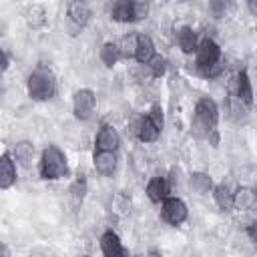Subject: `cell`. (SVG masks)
Masks as SVG:
<instances>
[{"instance_id":"6da1fadb","label":"cell","mask_w":257,"mask_h":257,"mask_svg":"<svg viewBox=\"0 0 257 257\" xmlns=\"http://www.w3.org/2000/svg\"><path fill=\"white\" fill-rule=\"evenodd\" d=\"M219 120L221 108L215 98L199 96L193 106L191 116V137L197 141H209V145H219Z\"/></svg>"},{"instance_id":"7a4b0ae2","label":"cell","mask_w":257,"mask_h":257,"mask_svg":"<svg viewBox=\"0 0 257 257\" xmlns=\"http://www.w3.org/2000/svg\"><path fill=\"white\" fill-rule=\"evenodd\" d=\"M131 135L143 143V145H153L161 139L165 131V108L161 102H153L143 114H139L131 124Z\"/></svg>"},{"instance_id":"3957f363","label":"cell","mask_w":257,"mask_h":257,"mask_svg":"<svg viewBox=\"0 0 257 257\" xmlns=\"http://www.w3.org/2000/svg\"><path fill=\"white\" fill-rule=\"evenodd\" d=\"M36 163H38V177L42 181H50V183L62 181V179H68L70 173H72L70 165H68L66 153L58 145H54V143L46 145L40 151Z\"/></svg>"},{"instance_id":"277c9868","label":"cell","mask_w":257,"mask_h":257,"mask_svg":"<svg viewBox=\"0 0 257 257\" xmlns=\"http://www.w3.org/2000/svg\"><path fill=\"white\" fill-rule=\"evenodd\" d=\"M58 92V80L50 66L38 64L26 76V94L34 102H48Z\"/></svg>"},{"instance_id":"5b68a950","label":"cell","mask_w":257,"mask_h":257,"mask_svg":"<svg viewBox=\"0 0 257 257\" xmlns=\"http://www.w3.org/2000/svg\"><path fill=\"white\" fill-rule=\"evenodd\" d=\"M193 58H195V70L205 78H215L223 70V66H221V60H223L221 44L211 36L201 38Z\"/></svg>"},{"instance_id":"8992f818","label":"cell","mask_w":257,"mask_h":257,"mask_svg":"<svg viewBox=\"0 0 257 257\" xmlns=\"http://www.w3.org/2000/svg\"><path fill=\"white\" fill-rule=\"evenodd\" d=\"M151 14V4L145 0H116L108 8V18L118 24H137L147 20Z\"/></svg>"},{"instance_id":"52a82bcc","label":"cell","mask_w":257,"mask_h":257,"mask_svg":"<svg viewBox=\"0 0 257 257\" xmlns=\"http://www.w3.org/2000/svg\"><path fill=\"white\" fill-rule=\"evenodd\" d=\"M159 207V217L169 227H181L189 219V205L179 195H169Z\"/></svg>"},{"instance_id":"ba28073f","label":"cell","mask_w":257,"mask_h":257,"mask_svg":"<svg viewBox=\"0 0 257 257\" xmlns=\"http://www.w3.org/2000/svg\"><path fill=\"white\" fill-rule=\"evenodd\" d=\"M98 98L96 92L88 86H80L72 92V116L80 122H86L92 118L94 110H96Z\"/></svg>"},{"instance_id":"9c48e42d","label":"cell","mask_w":257,"mask_h":257,"mask_svg":"<svg viewBox=\"0 0 257 257\" xmlns=\"http://www.w3.org/2000/svg\"><path fill=\"white\" fill-rule=\"evenodd\" d=\"M122 145V137L112 122H100L94 135V151H112L118 153Z\"/></svg>"},{"instance_id":"30bf717a","label":"cell","mask_w":257,"mask_h":257,"mask_svg":"<svg viewBox=\"0 0 257 257\" xmlns=\"http://www.w3.org/2000/svg\"><path fill=\"white\" fill-rule=\"evenodd\" d=\"M98 247L102 257H131L128 247L122 243L120 235L114 229H104L98 237Z\"/></svg>"},{"instance_id":"8fae6325","label":"cell","mask_w":257,"mask_h":257,"mask_svg":"<svg viewBox=\"0 0 257 257\" xmlns=\"http://www.w3.org/2000/svg\"><path fill=\"white\" fill-rule=\"evenodd\" d=\"M92 8L88 2H82V0H72L66 4V20L72 28L76 30H84L90 22H92Z\"/></svg>"},{"instance_id":"7c38bea8","label":"cell","mask_w":257,"mask_h":257,"mask_svg":"<svg viewBox=\"0 0 257 257\" xmlns=\"http://www.w3.org/2000/svg\"><path fill=\"white\" fill-rule=\"evenodd\" d=\"M231 94L237 96L243 104H247L251 108L253 100H255V90H253V80L249 76V70L243 66L237 70V74L233 76V84H231Z\"/></svg>"},{"instance_id":"4fadbf2b","label":"cell","mask_w":257,"mask_h":257,"mask_svg":"<svg viewBox=\"0 0 257 257\" xmlns=\"http://www.w3.org/2000/svg\"><path fill=\"white\" fill-rule=\"evenodd\" d=\"M16 183H18V163L14 161L10 149H6L0 155V189L10 191Z\"/></svg>"},{"instance_id":"5bb4252c","label":"cell","mask_w":257,"mask_h":257,"mask_svg":"<svg viewBox=\"0 0 257 257\" xmlns=\"http://www.w3.org/2000/svg\"><path fill=\"white\" fill-rule=\"evenodd\" d=\"M120 157L112 151H92V167L100 177H112L118 171Z\"/></svg>"},{"instance_id":"9a60e30c","label":"cell","mask_w":257,"mask_h":257,"mask_svg":"<svg viewBox=\"0 0 257 257\" xmlns=\"http://www.w3.org/2000/svg\"><path fill=\"white\" fill-rule=\"evenodd\" d=\"M171 193H173V189L165 175H153L145 185V195L153 205H161Z\"/></svg>"},{"instance_id":"2e32d148","label":"cell","mask_w":257,"mask_h":257,"mask_svg":"<svg viewBox=\"0 0 257 257\" xmlns=\"http://www.w3.org/2000/svg\"><path fill=\"white\" fill-rule=\"evenodd\" d=\"M10 153L14 157V161L18 163V167H24V169H30L34 159H36V147L30 139H18L12 143L10 147Z\"/></svg>"},{"instance_id":"e0dca14e","label":"cell","mask_w":257,"mask_h":257,"mask_svg":"<svg viewBox=\"0 0 257 257\" xmlns=\"http://www.w3.org/2000/svg\"><path fill=\"white\" fill-rule=\"evenodd\" d=\"M175 40H177V46L181 48V52L187 54V56H193V54L197 52L199 42H201L197 30H195L191 24H183V26H179L177 32H175Z\"/></svg>"},{"instance_id":"ac0fdd59","label":"cell","mask_w":257,"mask_h":257,"mask_svg":"<svg viewBox=\"0 0 257 257\" xmlns=\"http://www.w3.org/2000/svg\"><path fill=\"white\" fill-rule=\"evenodd\" d=\"M187 185H189V189L195 195L205 197V195H211L213 193V189H215L217 183L213 181V175L211 173H207V171H193L187 177Z\"/></svg>"},{"instance_id":"d6986e66","label":"cell","mask_w":257,"mask_h":257,"mask_svg":"<svg viewBox=\"0 0 257 257\" xmlns=\"http://www.w3.org/2000/svg\"><path fill=\"white\" fill-rule=\"evenodd\" d=\"M157 54H159V52H157V44H155L153 36L147 34V32H139L137 50H135V58H133V60L139 62V64H143V66H147Z\"/></svg>"},{"instance_id":"ffe728a7","label":"cell","mask_w":257,"mask_h":257,"mask_svg":"<svg viewBox=\"0 0 257 257\" xmlns=\"http://www.w3.org/2000/svg\"><path fill=\"white\" fill-rule=\"evenodd\" d=\"M86 195H88V179H86L84 173H78L70 181V185H68V199H70L72 207L74 209H80L82 203H84V199H86Z\"/></svg>"},{"instance_id":"44dd1931","label":"cell","mask_w":257,"mask_h":257,"mask_svg":"<svg viewBox=\"0 0 257 257\" xmlns=\"http://www.w3.org/2000/svg\"><path fill=\"white\" fill-rule=\"evenodd\" d=\"M217 209L221 213H233L235 211V201H233V189L227 183H217L213 193H211Z\"/></svg>"},{"instance_id":"7402d4cb","label":"cell","mask_w":257,"mask_h":257,"mask_svg":"<svg viewBox=\"0 0 257 257\" xmlns=\"http://www.w3.org/2000/svg\"><path fill=\"white\" fill-rule=\"evenodd\" d=\"M24 20L32 30H42L48 24V12L44 4H30L24 10Z\"/></svg>"},{"instance_id":"603a6c76","label":"cell","mask_w":257,"mask_h":257,"mask_svg":"<svg viewBox=\"0 0 257 257\" xmlns=\"http://www.w3.org/2000/svg\"><path fill=\"white\" fill-rule=\"evenodd\" d=\"M233 201H235V211H253V207H255V187L239 185L233 191Z\"/></svg>"},{"instance_id":"cb8c5ba5","label":"cell","mask_w":257,"mask_h":257,"mask_svg":"<svg viewBox=\"0 0 257 257\" xmlns=\"http://www.w3.org/2000/svg\"><path fill=\"white\" fill-rule=\"evenodd\" d=\"M98 60H100L106 68H114V66L122 60L116 40H104V42L100 44V48H98Z\"/></svg>"},{"instance_id":"d4e9b609","label":"cell","mask_w":257,"mask_h":257,"mask_svg":"<svg viewBox=\"0 0 257 257\" xmlns=\"http://www.w3.org/2000/svg\"><path fill=\"white\" fill-rule=\"evenodd\" d=\"M227 116H229L233 122L241 124V122H245L247 116H249V106L243 104L237 96L229 94V96H227Z\"/></svg>"},{"instance_id":"484cf974","label":"cell","mask_w":257,"mask_h":257,"mask_svg":"<svg viewBox=\"0 0 257 257\" xmlns=\"http://www.w3.org/2000/svg\"><path fill=\"white\" fill-rule=\"evenodd\" d=\"M137 38H139V32H126V34H122V36L116 40L122 60H133V58H135V50H137Z\"/></svg>"},{"instance_id":"4316f807","label":"cell","mask_w":257,"mask_h":257,"mask_svg":"<svg viewBox=\"0 0 257 257\" xmlns=\"http://www.w3.org/2000/svg\"><path fill=\"white\" fill-rule=\"evenodd\" d=\"M147 70H149V74H151L153 78H163V76L167 74V70H169V60H167V56L157 54V56L147 64Z\"/></svg>"},{"instance_id":"83f0119b","label":"cell","mask_w":257,"mask_h":257,"mask_svg":"<svg viewBox=\"0 0 257 257\" xmlns=\"http://www.w3.org/2000/svg\"><path fill=\"white\" fill-rule=\"evenodd\" d=\"M231 8H233V4L227 2V0H211V2L207 4V10H209V14H211L215 20H223L225 16H229Z\"/></svg>"},{"instance_id":"f1b7e54d","label":"cell","mask_w":257,"mask_h":257,"mask_svg":"<svg viewBox=\"0 0 257 257\" xmlns=\"http://www.w3.org/2000/svg\"><path fill=\"white\" fill-rule=\"evenodd\" d=\"M245 235H247V239L257 247V219H253V221L247 223V227H245Z\"/></svg>"},{"instance_id":"f546056e","label":"cell","mask_w":257,"mask_h":257,"mask_svg":"<svg viewBox=\"0 0 257 257\" xmlns=\"http://www.w3.org/2000/svg\"><path fill=\"white\" fill-rule=\"evenodd\" d=\"M0 52H2V72H6L10 68V64H12V54H10L8 48H2Z\"/></svg>"},{"instance_id":"4dcf8cb0","label":"cell","mask_w":257,"mask_h":257,"mask_svg":"<svg viewBox=\"0 0 257 257\" xmlns=\"http://www.w3.org/2000/svg\"><path fill=\"white\" fill-rule=\"evenodd\" d=\"M143 257H163V253H161V249L151 247V249H147V251L143 253Z\"/></svg>"},{"instance_id":"1f68e13d","label":"cell","mask_w":257,"mask_h":257,"mask_svg":"<svg viewBox=\"0 0 257 257\" xmlns=\"http://www.w3.org/2000/svg\"><path fill=\"white\" fill-rule=\"evenodd\" d=\"M245 8L249 10L251 16H257V0H249V2L245 4Z\"/></svg>"},{"instance_id":"d6a6232c","label":"cell","mask_w":257,"mask_h":257,"mask_svg":"<svg viewBox=\"0 0 257 257\" xmlns=\"http://www.w3.org/2000/svg\"><path fill=\"white\" fill-rule=\"evenodd\" d=\"M28 257H50L44 249H32L30 253H28Z\"/></svg>"},{"instance_id":"836d02e7","label":"cell","mask_w":257,"mask_h":257,"mask_svg":"<svg viewBox=\"0 0 257 257\" xmlns=\"http://www.w3.org/2000/svg\"><path fill=\"white\" fill-rule=\"evenodd\" d=\"M0 257H12V253H10V247H8V243H2V255Z\"/></svg>"},{"instance_id":"e575fe53","label":"cell","mask_w":257,"mask_h":257,"mask_svg":"<svg viewBox=\"0 0 257 257\" xmlns=\"http://www.w3.org/2000/svg\"><path fill=\"white\" fill-rule=\"evenodd\" d=\"M253 211H257V187H255V207H253Z\"/></svg>"},{"instance_id":"d590c367","label":"cell","mask_w":257,"mask_h":257,"mask_svg":"<svg viewBox=\"0 0 257 257\" xmlns=\"http://www.w3.org/2000/svg\"><path fill=\"white\" fill-rule=\"evenodd\" d=\"M82 257H90V255H82Z\"/></svg>"}]
</instances>
